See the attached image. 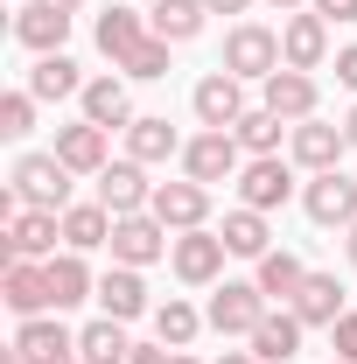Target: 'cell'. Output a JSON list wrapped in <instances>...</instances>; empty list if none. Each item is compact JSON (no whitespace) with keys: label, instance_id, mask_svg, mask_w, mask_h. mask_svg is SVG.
I'll return each instance as SVG.
<instances>
[{"label":"cell","instance_id":"52a82bcc","mask_svg":"<svg viewBox=\"0 0 357 364\" xmlns=\"http://www.w3.org/2000/svg\"><path fill=\"white\" fill-rule=\"evenodd\" d=\"M0 301L14 309V316H56V301H49V267H36V259H7V273H0Z\"/></svg>","mask_w":357,"mask_h":364},{"label":"cell","instance_id":"1f68e13d","mask_svg":"<svg viewBox=\"0 0 357 364\" xmlns=\"http://www.w3.org/2000/svg\"><path fill=\"white\" fill-rule=\"evenodd\" d=\"M302 280H309V267H302L294 252H267V259H260V294H267V301H294Z\"/></svg>","mask_w":357,"mask_h":364},{"label":"cell","instance_id":"44dd1931","mask_svg":"<svg viewBox=\"0 0 357 364\" xmlns=\"http://www.w3.org/2000/svg\"><path fill=\"white\" fill-rule=\"evenodd\" d=\"M287 309L302 316V329H336V316H343V287H336V273H309L302 294H294Z\"/></svg>","mask_w":357,"mask_h":364},{"label":"cell","instance_id":"d6a6232c","mask_svg":"<svg viewBox=\"0 0 357 364\" xmlns=\"http://www.w3.org/2000/svg\"><path fill=\"white\" fill-rule=\"evenodd\" d=\"M231 134H238V147H245V154H273V147H280V134H287V119H280V112H267V105H252Z\"/></svg>","mask_w":357,"mask_h":364},{"label":"cell","instance_id":"836d02e7","mask_svg":"<svg viewBox=\"0 0 357 364\" xmlns=\"http://www.w3.org/2000/svg\"><path fill=\"white\" fill-rule=\"evenodd\" d=\"M196 329H203V316H196V309H189V301H176V294H169V301H161V309H154V336H161V343H169V350H182V343H189V336H196Z\"/></svg>","mask_w":357,"mask_h":364},{"label":"cell","instance_id":"b9f144b4","mask_svg":"<svg viewBox=\"0 0 357 364\" xmlns=\"http://www.w3.org/2000/svg\"><path fill=\"white\" fill-rule=\"evenodd\" d=\"M218 364H260V358H252V350H231V358H218Z\"/></svg>","mask_w":357,"mask_h":364},{"label":"cell","instance_id":"83f0119b","mask_svg":"<svg viewBox=\"0 0 357 364\" xmlns=\"http://www.w3.org/2000/svg\"><path fill=\"white\" fill-rule=\"evenodd\" d=\"M63 245H70V252L112 245V210H105V203H70V210H63Z\"/></svg>","mask_w":357,"mask_h":364},{"label":"cell","instance_id":"7c38bea8","mask_svg":"<svg viewBox=\"0 0 357 364\" xmlns=\"http://www.w3.org/2000/svg\"><path fill=\"white\" fill-rule=\"evenodd\" d=\"M147 210L169 231H196L211 218V189H203V182H154V203H147Z\"/></svg>","mask_w":357,"mask_h":364},{"label":"cell","instance_id":"484cf974","mask_svg":"<svg viewBox=\"0 0 357 364\" xmlns=\"http://www.w3.org/2000/svg\"><path fill=\"white\" fill-rule=\"evenodd\" d=\"M203 0H154L147 7V28L161 36V43H189V36H203Z\"/></svg>","mask_w":357,"mask_h":364},{"label":"cell","instance_id":"cb8c5ba5","mask_svg":"<svg viewBox=\"0 0 357 364\" xmlns=\"http://www.w3.org/2000/svg\"><path fill=\"white\" fill-rule=\"evenodd\" d=\"M294 350H302V316H294V309L273 316V309H267V322L252 329V358H260V364H287Z\"/></svg>","mask_w":357,"mask_h":364},{"label":"cell","instance_id":"9a60e30c","mask_svg":"<svg viewBox=\"0 0 357 364\" xmlns=\"http://www.w3.org/2000/svg\"><path fill=\"white\" fill-rule=\"evenodd\" d=\"M302 203H309V218H315V225H343V231L357 225V182L343 176V168H329V176H315Z\"/></svg>","mask_w":357,"mask_h":364},{"label":"cell","instance_id":"d590c367","mask_svg":"<svg viewBox=\"0 0 357 364\" xmlns=\"http://www.w3.org/2000/svg\"><path fill=\"white\" fill-rule=\"evenodd\" d=\"M119 70H127V77H169V43H161V36H147Z\"/></svg>","mask_w":357,"mask_h":364},{"label":"cell","instance_id":"7402d4cb","mask_svg":"<svg viewBox=\"0 0 357 364\" xmlns=\"http://www.w3.org/2000/svg\"><path fill=\"white\" fill-rule=\"evenodd\" d=\"M43 267H49V301H56V316H63V309H78V301H91V294H98V280H91L85 252H56V259H43Z\"/></svg>","mask_w":357,"mask_h":364},{"label":"cell","instance_id":"ee69618b","mask_svg":"<svg viewBox=\"0 0 357 364\" xmlns=\"http://www.w3.org/2000/svg\"><path fill=\"white\" fill-rule=\"evenodd\" d=\"M49 7H63V14H78V7H85V0H49Z\"/></svg>","mask_w":357,"mask_h":364},{"label":"cell","instance_id":"30bf717a","mask_svg":"<svg viewBox=\"0 0 357 364\" xmlns=\"http://www.w3.org/2000/svg\"><path fill=\"white\" fill-rule=\"evenodd\" d=\"M98 203H105L112 218H140V210L154 203V182H147V168H140V161H112V168L98 176Z\"/></svg>","mask_w":357,"mask_h":364},{"label":"cell","instance_id":"9c48e42d","mask_svg":"<svg viewBox=\"0 0 357 364\" xmlns=\"http://www.w3.org/2000/svg\"><path fill=\"white\" fill-rule=\"evenodd\" d=\"M224 252H231V245H224L218 231H203V225L182 231L176 245H169V259H176V273L189 280V287H211V280L224 273Z\"/></svg>","mask_w":357,"mask_h":364},{"label":"cell","instance_id":"8992f818","mask_svg":"<svg viewBox=\"0 0 357 364\" xmlns=\"http://www.w3.org/2000/svg\"><path fill=\"white\" fill-rule=\"evenodd\" d=\"M245 77H231V70H211V77H203V85L189 91V105H196V119H203V127H211V134H231V127H238V119H245Z\"/></svg>","mask_w":357,"mask_h":364},{"label":"cell","instance_id":"5b68a950","mask_svg":"<svg viewBox=\"0 0 357 364\" xmlns=\"http://www.w3.org/2000/svg\"><path fill=\"white\" fill-rule=\"evenodd\" d=\"M238 154H245L238 134H211V127H203V134L182 147V168H189V182H203V189H211V182H231L238 168H245Z\"/></svg>","mask_w":357,"mask_h":364},{"label":"cell","instance_id":"60d3db41","mask_svg":"<svg viewBox=\"0 0 357 364\" xmlns=\"http://www.w3.org/2000/svg\"><path fill=\"white\" fill-rule=\"evenodd\" d=\"M203 7H211V14H245L252 0H203Z\"/></svg>","mask_w":357,"mask_h":364},{"label":"cell","instance_id":"4fadbf2b","mask_svg":"<svg viewBox=\"0 0 357 364\" xmlns=\"http://www.w3.org/2000/svg\"><path fill=\"white\" fill-rule=\"evenodd\" d=\"M14 43L36 49V56H56V49L70 43V14H63V7H49V0H28V7L14 14Z\"/></svg>","mask_w":357,"mask_h":364},{"label":"cell","instance_id":"7a4b0ae2","mask_svg":"<svg viewBox=\"0 0 357 364\" xmlns=\"http://www.w3.org/2000/svg\"><path fill=\"white\" fill-rule=\"evenodd\" d=\"M211 329L218 336H252L260 322H267V294H260V280H224L218 294H211Z\"/></svg>","mask_w":357,"mask_h":364},{"label":"cell","instance_id":"5bb4252c","mask_svg":"<svg viewBox=\"0 0 357 364\" xmlns=\"http://www.w3.org/2000/svg\"><path fill=\"white\" fill-rule=\"evenodd\" d=\"M322 56H329V21L309 7V14H294L280 28V63L287 70H322Z\"/></svg>","mask_w":357,"mask_h":364},{"label":"cell","instance_id":"ab89813d","mask_svg":"<svg viewBox=\"0 0 357 364\" xmlns=\"http://www.w3.org/2000/svg\"><path fill=\"white\" fill-rule=\"evenodd\" d=\"M169 358H176L169 343H134V358H127V364H169Z\"/></svg>","mask_w":357,"mask_h":364},{"label":"cell","instance_id":"f6af8a7d","mask_svg":"<svg viewBox=\"0 0 357 364\" xmlns=\"http://www.w3.org/2000/svg\"><path fill=\"white\" fill-rule=\"evenodd\" d=\"M169 364H196V358H182V350H176V358H169Z\"/></svg>","mask_w":357,"mask_h":364},{"label":"cell","instance_id":"e575fe53","mask_svg":"<svg viewBox=\"0 0 357 364\" xmlns=\"http://www.w3.org/2000/svg\"><path fill=\"white\" fill-rule=\"evenodd\" d=\"M28 127H36V91H7V98H0V134L21 140Z\"/></svg>","mask_w":357,"mask_h":364},{"label":"cell","instance_id":"ba28073f","mask_svg":"<svg viewBox=\"0 0 357 364\" xmlns=\"http://www.w3.org/2000/svg\"><path fill=\"white\" fill-rule=\"evenodd\" d=\"M238 196H245V210H280V203L294 196L287 161H280V154H252V161L238 168Z\"/></svg>","mask_w":357,"mask_h":364},{"label":"cell","instance_id":"e0dca14e","mask_svg":"<svg viewBox=\"0 0 357 364\" xmlns=\"http://www.w3.org/2000/svg\"><path fill=\"white\" fill-rule=\"evenodd\" d=\"M14 350L28 364H56V358H78V336L63 329V316H28L14 329Z\"/></svg>","mask_w":357,"mask_h":364},{"label":"cell","instance_id":"2e32d148","mask_svg":"<svg viewBox=\"0 0 357 364\" xmlns=\"http://www.w3.org/2000/svg\"><path fill=\"white\" fill-rule=\"evenodd\" d=\"M56 161H63L70 176H105V168H112V161H105V127H91V119L56 127Z\"/></svg>","mask_w":357,"mask_h":364},{"label":"cell","instance_id":"8fae6325","mask_svg":"<svg viewBox=\"0 0 357 364\" xmlns=\"http://www.w3.org/2000/svg\"><path fill=\"white\" fill-rule=\"evenodd\" d=\"M7 238V259H56V238H63V210H21Z\"/></svg>","mask_w":357,"mask_h":364},{"label":"cell","instance_id":"681fc988","mask_svg":"<svg viewBox=\"0 0 357 364\" xmlns=\"http://www.w3.org/2000/svg\"><path fill=\"white\" fill-rule=\"evenodd\" d=\"M336 364H343V358H336Z\"/></svg>","mask_w":357,"mask_h":364},{"label":"cell","instance_id":"d6986e66","mask_svg":"<svg viewBox=\"0 0 357 364\" xmlns=\"http://www.w3.org/2000/svg\"><path fill=\"white\" fill-rule=\"evenodd\" d=\"M267 112H280L287 127L315 119V77H309V70H287V63H280V70L267 77Z\"/></svg>","mask_w":357,"mask_h":364},{"label":"cell","instance_id":"4dcf8cb0","mask_svg":"<svg viewBox=\"0 0 357 364\" xmlns=\"http://www.w3.org/2000/svg\"><path fill=\"white\" fill-rule=\"evenodd\" d=\"M28 91H36V98H70V91H85V77H78V63L56 49V56H36V70H28Z\"/></svg>","mask_w":357,"mask_h":364},{"label":"cell","instance_id":"f35d334b","mask_svg":"<svg viewBox=\"0 0 357 364\" xmlns=\"http://www.w3.org/2000/svg\"><path fill=\"white\" fill-rule=\"evenodd\" d=\"M336 85H351V91H357V43H351V49H336Z\"/></svg>","mask_w":357,"mask_h":364},{"label":"cell","instance_id":"8d00e7d4","mask_svg":"<svg viewBox=\"0 0 357 364\" xmlns=\"http://www.w3.org/2000/svg\"><path fill=\"white\" fill-rule=\"evenodd\" d=\"M329 343H336V358H343V364H357V316H336Z\"/></svg>","mask_w":357,"mask_h":364},{"label":"cell","instance_id":"f1b7e54d","mask_svg":"<svg viewBox=\"0 0 357 364\" xmlns=\"http://www.w3.org/2000/svg\"><path fill=\"white\" fill-rule=\"evenodd\" d=\"M224 245H231V252H238V259H267L273 245V231H267V210H245V203H238V210H231V218H224V231H218Z\"/></svg>","mask_w":357,"mask_h":364},{"label":"cell","instance_id":"7bdbcfd3","mask_svg":"<svg viewBox=\"0 0 357 364\" xmlns=\"http://www.w3.org/2000/svg\"><path fill=\"white\" fill-rule=\"evenodd\" d=\"M343 134H351V147H357V105H351V119H343Z\"/></svg>","mask_w":357,"mask_h":364},{"label":"cell","instance_id":"d4e9b609","mask_svg":"<svg viewBox=\"0 0 357 364\" xmlns=\"http://www.w3.org/2000/svg\"><path fill=\"white\" fill-rule=\"evenodd\" d=\"M78 98H85L91 127H105V134H112V127H134V105H127V85H119V77H91Z\"/></svg>","mask_w":357,"mask_h":364},{"label":"cell","instance_id":"ffe728a7","mask_svg":"<svg viewBox=\"0 0 357 364\" xmlns=\"http://www.w3.org/2000/svg\"><path fill=\"white\" fill-rule=\"evenodd\" d=\"M91 36H98V49H105L112 63H127V56H134V49L154 36V28H147V14H140V7H105Z\"/></svg>","mask_w":357,"mask_h":364},{"label":"cell","instance_id":"3957f363","mask_svg":"<svg viewBox=\"0 0 357 364\" xmlns=\"http://www.w3.org/2000/svg\"><path fill=\"white\" fill-rule=\"evenodd\" d=\"M224 70H231V77H260V85H267L273 70H280V36L260 28V21L231 28V36H224Z\"/></svg>","mask_w":357,"mask_h":364},{"label":"cell","instance_id":"277c9868","mask_svg":"<svg viewBox=\"0 0 357 364\" xmlns=\"http://www.w3.org/2000/svg\"><path fill=\"white\" fill-rule=\"evenodd\" d=\"M169 245H176V238H169V225H161L154 210H140V218H112V259H119V267H154Z\"/></svg>","mask_w":357,"mask_h":364},{"label":"cell","instance_id":"c3c4849f","mask_svg":"<svg viewBox=\"0 0 357 364\" xmlns=\"http://www.w3.org/2000/svg\"><path fill=\"white\" fill-rule=\"evenodd\" d=\"M56 364H85V358H56Z\"/></svg>","mask_w":357,"mask_h":364},{"label":"cell","instance_id":"bcb514c9","mask_svg":"<svg viewBox=\"0 0 357 364\" xmlns=\"http://www.w3.org/2000/svg\"><path fill=\"white\" fill-rule=\"evenodd\" d=\"M351 259H357V225H351Z\"/></svg>","mask_w":357,"mask_h":364},{"label":"cell","instance_id":"74e56055","mask_svg":"<svg viewBox=\"0 0 357 364\" xmlns=\"http://www.w3.org/2000/svg\"><path fill=\"white\" fill-rule=\"evenodd\" d=\"M322 21H357V0H315Z\"/></svg>","mask_w":357,"mask_h":364},{"label":"cell","instance_id":"7dc6e473","mask_svg":"<svg viewBox=\"0 0 357 364\" xmlns=\"http://www.w3.org/2000/svg\"><path fill=\"white\" fill-rule=\"evenodd\" d=\"M273 7H302V0H273Z\"/></svg>","mask_w":357,"mask_h":364},{"label":"cell","instance_id":"4316f807","mask_svg":"<svg viewBox=\"0 0 357 364\" xmlns=\"http://www.w3.org/2000/svg\"><path fill=\"white\" fill-rule=\"evenodd\" d=\"M176 147H182V140H176V127H169L161 112H147V119L127 127V161H140V168H147V161H169Z\"/></svg>","mask_w":357,"mask_h":364},{"label":"cell","instance_id":"6da1fadb","mask_svg":"<svg viewBox=\"0 0 357 364\" xmlns=\"http://www.w3.org/2000/svg\"><path fill=\"white\" fill-rule=\"evenodd\" d=\"M14 189L28 210H70V168L56 154H21L14 161Z\"/></svg>","mask_w":357,"mask_h":364},{"label":"cell","instance_id":"f546056e","mask_svg":"<svg viewBox=\"0 0 357 364\" xmlns=\"http://www.w3.org/2000/svg\"><path fill=\"white\" fill-rule=\"evenodd\" d=\"M78 358H85V364H127L134 343H127V329H119L112 316H98L91 329H78Z\"/></svg>","mask_w":357,"mask_h":364},{"label":"cell","instance_id":"603a6c76","mask_svg":"<svg viewBox=\"0 0 357 364\" xmlns=\"http://www.w3.org/2000/svg\"><path fill=\"white\" fill-rule=\"evenodd\" d=\"M98 309L112 322H134L147 316V287H140V267H112L105 280H98Z\"/></svg>","mask_w":357,"mask_h":364},{"label":"cell","instance_id":"ac0fdd59","mask_svg":"<svg viewBox=\"0 0 357 364\" xmlns=\"http://www.w3.org/2000/svg\"><path fill=\"white\" fill-rule=\"evenodd\" d=\"M343 147H351V134H343V127H322V119H302V127H294V161H302V168H315V176L343 168Z\"/></svg>","mask_w":357,"mask_h":364}]
</instances>
